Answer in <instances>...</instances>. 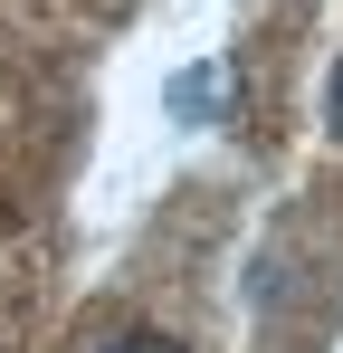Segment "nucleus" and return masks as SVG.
Segmentation results:
<instances>
[{
	"mask_svg": "<svg viewBox=\"0 0 343 353\" xmlns=\"http://www.w3.org/2000/svg\"><path fill=\"white\" fill-rule=\"evenodd\" d=\"M324 115H334V134H343V67H334V96H324Z\"/></svg>",
	"mask_w": 343,
	"mask_h": 353,
	"instance_id": "7ed1b4c3",
	"label": "nucleus"
},
{
	"mask_svg": "<svg viewBox=\"0 0 343 353\" xmlns=\"http://www.w3.org/2000/svg\"><path fill=\"white\" fill-rule=\"evenodd\" d=\"M172 105H181V115H210V67H191V77L172 86Z\"/></svg>",
	"mask_w": 343,
	"mask_h": 353,
	"instance_id": "f257e3e1",
	"label": "nucleus"
},
{
	"mask_svg": "<svg viewBox=\"0 0 343 353\" xmlns=\"http://www.w3.org/2000/svg\"><path fill=\"white\" fill-rule=\"evenodd\" d=\"M96 353H181V344H163V334H105Z\"/></svg>",
	"mask_w": 343,
	"mask_h": 353,
	"instance_id": "f03ea898",
	"label": "nucleus"
}]
</instances>
